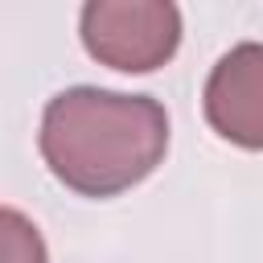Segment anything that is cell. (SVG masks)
Segmentation results:
<instances>
[{
	"label": "cell",
	"mask_w": 263,
	"mask_h": 263,
	"mask_svg": "<svg viewBox=\"0 0 263 263\" xmlns=\"http://www.w3.org/2000/svg\"><path fill=\"white\" fill-rule=\"evenodd\" d=\"M37 148L66 189L82 197H115L164 160L168 115L152 95L70 86L45 103Z\"/></svg>",
	"instance_id": "1"
},
{
	"label": "cell",
	"mask_w": 263,
	"mask_h": 263,
	"mask_svg": "<svg viewBox=\"0 0 263 263\" xmlns=\"http://www.w3.org/2000/svg\"><path fill=\"white\" fill-rule=\"evenodd\" d=\"M82 45L95 62L148 74L181 45V8L168 0H90L78 16Z\"/></svg>",
	"instance_id": "2"
},
{
	"label": "cell",
	"mask_w": 263,
	"mask_h": 263,
	"mask_svg": "<svg viewBox=\"0 0 263 263\" xmlns=\"http://www.w3.org/2000/svg\"><path fill=\"white\" fill-rule=\"evenodd\" d=\"M201 107L226 144L263 152V41H242L214 62Z\"/></svg>",
	"instance_id": "3"
},
{
	"label": "cell",
	"mask_w": 263,
	"mask_h": 263,
	"mask_svg": "<svg viewBox=\"0 0 263 263\" xmlns=\"http://www.w3.org/2000/svg\"><path fill=\"white\" fill-rule=\"evenodd\" d=\"M4 259L8 263H45V242H41L37 226L12 205H4Z\"/></svg>",
	"instance_id": "4"
}]
</instances>
